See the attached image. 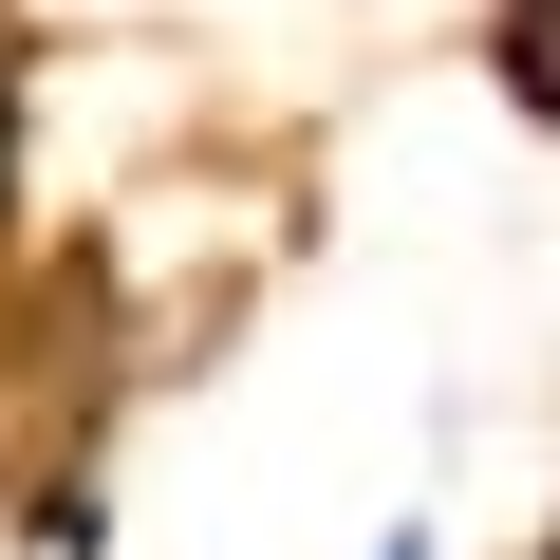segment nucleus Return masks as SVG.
I'll list each match as a JSON object with an SVG mask.
<instances>
[{"mask_svg":"<svg viewBox=\"0 0 560 560\" xmlns=\"http://www.w3.org/2000/svg\"><path fill=\"white\" fill-rule=\"evenodd\" d=\"M523 560H560V523H541V541H523Z\"/></svg>","mask_w":560,"mask_h":560,"instance_id":"obj_3","label":"nucleus"},{"mask_svg":"<svg viewBox=\"0 0 560 560\" xmlns=\"http://www.w3.org/2000/svg\"><path fill=\"white\" fill-rule=\"evenodd\" d=\"M486 75L523 131H560V0H486Z\"/></svg>","mask_w":560,"mask_h":560,"instance_id":"obj_1","label":"nucleus"},{"mask_svg":"<svg viewBox=\"0 0 560 560\" xmlns=\"http://www.w3.org/2000/svg\"><path fill=\"white\" fill-rule=\"evenodd\" d=\"M355 560H448V523H430V504H393V523H374Z\"/></svg>","mask_w":560,"mask_h":560,"instance_id":"obj_2","label":"nucleus"}]
</instances>
